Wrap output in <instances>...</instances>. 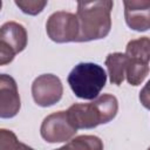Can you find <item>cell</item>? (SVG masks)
I'll return each mask as SVG.
<instances>
[{"label":"cell","instance_id":"cell-1","mask_svg":"<svg viewBox=\"0 0 150 150\" xmlns=\"http://www.w3.org/2000/svg\"><path fill=\"white\" fill-rule=\"evenodd\" d=\"M114 2L110 0L79 1L77 19L80 35L77 42H88L104 39L111 29V9Z\"/></svg>","mask_w":150,"mask_h":150},{"label":"cell","instance_id":"cell-2","mask_svg":"<svg viewBox=\"0 0 150 150\" xmlns=\"http://www.w3.org/2000/svg\"><path fill=\"white\" fill-rule=\"evenodd\" d=\"M118 111V101L111 94H102L93 102L75 103L67 109L71 125L79 129H93L112 121Z\"/></svg>","mask_w":150,"mask_h":150},{"label":"cell","instance_id":"cell-3","mask_svg":"<svg viewBox=\"0 0 150 150\" xmlns=\"http://www.w3.org/2000/svg\"><path fill=\"white\" fill-rule=\"evenodd\" d=\"M71 91L82 100H95L107 83V73L97 63H77L67 77Z\"/></svg>","mask_w":150,"mask_h":150},{"label":"cell","instance_id":"cell-4","mask_svg":"<svg viewBox=\"0 0 150 150\" xmlns=\"http://www.w3.org/2000/svg\"><path fill=\"white\" fill-rule=\"evenodd\" d=\"M48 38L56 43L77 42L80 23L77 15L66 11H57L49 15L46 22Z\"/></svg>","mask_w":150,"mask_h":150},{"label":"cell","instance_id":"cell-5","mask_svg":"<svg viewBox=\"0 0 150 150\" xmlns=\"http://www.w3.org/2000/svg\"><path fill=\"white\" fill-rule=\"evenodd\" d=\"M26 28L15 21H7L0 28V66L11 63L27 46Z\"/></svg>","mask_w":150,"mask_h":150},{"label":"cell","instance_id":"cell-6","mask_svg":"<svg viewBox=\"0 0 150 150\" xmlns=\"http://www.w3.org/2000/svg\"><path fill=\"white\" fill-rule=\"evenodd\" d=\"M76 129L69 122L67 110H60L45 117L40 134L48 143H62L70 141L76 135Z\"/></svg>","mask_w":150,"mask_h":150},{"label":"cell","instance_id":"cell-7","mask_svg":"<svg viewBox=\"0 0 150 150\" xmlns=\"http://www.w3.org/2000/svg\"><path fill=\"white\" fill-rule=\"evenodd\" d=\"M63 86L54 74H42L32 83V96L34 102L43 108L52 107L62 98Z\"/></svg>","mask_w":150,"mask_h":150},{"label":"cell","instance_id":"cell-8","mask_svg":"<svg viewBox=\"0 0 150 150\" xmlns=\"http://www.w3.org/2000/svg\"><path fill=\"white\" fill-rule=\"evenodd\" d=\"M21 108L20 95L15 80L7 75H0V117L12 118L18 115Z\"/></svg>","mask_w":150,"mask_h":150},{"label":"cell","instance_id":"cell-9","mask_svg":"<svg viewBox=\"0 0 150 150\" xmlns=\"http://www.w3.org/2000/svg\"><path fill=\"white\" fill-rule=\"evenodd\" d=\"M124 18L128 27L136 32L150 29V0H125Z\"/></svg>","mask_w":150,"mask_h":150},{"label":"cell","instance_id":"cell-10","mask_svg":"<svg viewBox=\"0 0 150 150\" xmlns=\"http://www.w3.org/2000/svg\"><path fill=\"white\" fill-rule=\"evenodd\" d=\"M105 66L111 84L121 86L125 77V70L128 66V56L125 53H109L105 59Z\"/></svg>","mask_w":150,"mask_h":150},{"label":"cell","instance_id":"cell-11","mask_svg":"<svg viewBox=\"0 0 150 150\" xmlns=\"http://www.w3.org/2000/svg\"><path fill=\"white\" fill-rule=\"evenodd\" d=\"M55 150H103V142L94 135H81L71 138Z\"/></svg>","mask_w":150,"mask_h":150},{"label":"cell","instance_id":"cell-12","mask_svg":"<svg viewBox=\"0 0 150 150\" xmlns=\"http://www.w3.org/2000/svg\"><path fill=\"white\" fill-rule=\"evenodd\" d=\"M125 55L129 59L138 60L149 63L150 61V38L142 36L128 42L125 47Z\"/></svg>","mask_w":150,"mask_h":150},{"label":"cell","instance_id":"cell-13","mask_svg":"<svg viewBox=\"0 0 150 150\" xmlns=\"http://www.w3.org/2000/svg\"><path fill=\"white\" fill-rule=\"evenodd\" d=\"M149 70H150L149 63L128 57V66H127V70H125V79H127L129 84H131L134 87L139 86L145 80V77L148 76Z\"/></svg>","mask_w":150,"mask_h":150},{"label":"cell","instance_id":"cell-14","mask_svg":"<svg viewBox=\"0 0 150 150\" xmlns=\"http://www.w3.org/2000/svg\"><path fill=\"white\" fill-rule=\"evenodd\" d=\"M0 150H34L27 144L20 142L12 130H0Z\"/></svg>","mask_w":150,"mask_h":150},{"label":"cell","instance_id":"cell-15","mask_svg":"<svg viewBox=\"0 0 150 150\" xmlns=\"http://www.w3.org/2000/svg\"><path fill=\"white\" fill-rule=\"evenodd\" d=\"M46 0H15V5L28 15H38L47 6Z\"/></svg>","mask_w":150,"mask_h":150},{"label":"cell","instance_id":"cell-16","mask_svg":"<svg viewBox=\"0 0 150 150\" xmlns=\"http://www.w3.org/2000/svg\"><path fill=\"white\" fill-rule=\"evenodd\" d=\"M138 98H139V102L142 103V105L150 110V80L141 89Z\"/></svg>","mask_w":150,"mask_h":150},{"label":"cell","instance_id":"cell-17","mask_svg":"<svg viewBox=\"0 0 150 150\" xmlns=\"http://www.w3.org/2000/svg\"><path fill=\"white\" fill-rule=\"evenodd\" d=\"M146 150H150V146H149V148H148V149H146Z\"/></svg>","mask_w":150,"mask_h":150}]
</instances>
